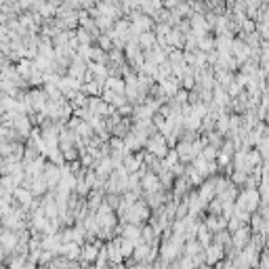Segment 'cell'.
<instances>
[{"label":"cell","mask_w":269,"mask_h":269,"mask_svg":"<svg viewBox=\"0 0 269 269\" xmlns=\"http://www.w3.org/2000/svg\"><path fill=\"white\" fill-rule=\"evenodd\" d=\"M120 217V223H135V225H145V221H150L152 219V208H150V204L143 200V198H139L135 204H131L124 212H120L118 214Z\"/></svg>","instance_id":"1"},{"label":"cell","mask_w":269,"mask_h":269,"mask_svg":"<svg viewBox=\"0 0 269 269\" xmlns=\"http://www.w3.org/2000/svg\"><path fill=\"white\" fill-rule=\"evenodd\" d=\"M236 206L242 208V210H246V212H250V214L257 212L259 206H261V193H259V189H246L244 187V191H240L238 198H236Z\"/></svg>","instance_id":"2"},{"label":"cell","mask_w":269,"mask_h":269,"mask_svg":"<svg viewBox=\"0 0 269 269\" xmlns=\"http://www.w3.org/2000/svg\"><path fill=\"white\" fill-rule=\"evenodd\" d=\"M145 150L152 152V154L158 156V158H166V154L170 152V150H168V141H166V137H164L162 133H160V131L154 133V135L148 139Z\"/></svg>","instance_id":"3"},{"label":"cell","mask_w":269,"mask_h":269,"mask_svg":"<svg viewBox=\"0 0 269 269\" xmlns=\"http://www.w3.org/2000/svg\"><path fill=\"white\" fill-rule=\"evenodd\" d=\"M231 53H234V57L240 65H244L250 57H253V48H250V44L244 40V38H238L234 40V46H231Z\"/></svg>","instance_id":"4"},{"label":"cell","mask_w":269,"mask_h":269,"mask_svg":"<svg viewBox=\"0 0 269 269\" xmlns=\"http://www.w3.org/2000/svg\"><path fill=\"white\" fill-rule=\"evenodd\" d=\"M11 124H13V129L17 131V135H19L21 139H28V137L32 135V131H34V127H32V118H28V114L15 116Z\"/></svg>","instance_id":"5"},{"label":"cell","mask_w":269,"mask_h":269,"mask_svg":"<svg viewBox=\"0 0 269 269\" xmlns=\"http://www.w3.org/2000/svg\"><path fill=\"white\" fill-rule=\"evenodd\" d=\"M44 179L48 183V191H55L61 183V166L53 164V162H46V168H44Z\"/></svg>","instance_id":"6"},{"label":"cell","mask_w":269,"mask_h":269,"mask_svg":"<svg viewBox=\"0 0 269 269\" xmlns=\"http://www.w3.org/2000/svg\"><path fill=\"white\" fill-rule=\"evenodd\" d=\"M250 240H253V229H250V225H242L238 231L231 234V244H234L238 250H242Z\"/></svg>","instance_id":"7"},{"label":"cell","mask_w":269,"mask_h":269,"mask_svg":"<svg viewBox=\"0 0 269 269\" xmlns=\"http://www.w3.org/2000/svg\"><path fill=\"white\" fill-rule=\"evenodd\" d=\"M191 193V183L187 177H177V181L173 185V198L175 200H183Z\"/></svg>","instance_id":"8"},{"label":"cell","mask_w":269,"mask_h":269,"mask_svg":"<svg viewBox=\"0 0 269 269\" xmlns=\"http://www.w3.org/2000/svg\"><path fill=\"white\" fill-rule=\"evenodd\" d=\"M175 150H177L179 158H181V162H185V164H191L193 160H195V152H193V141H179Z\"/></svg>","instance_id":"9"},{"label":"cell","mask_w":269,"mask_h":269,"mask_svg":"<svg viewBox=\"0 0 269 269\" xmlns=\"http://www.w3.org/2000/svg\"><path fill=\"white\" fill-rule=\"evenodd\" d=\"M223 259H225V246L212 242V244L206 248V265H217V263L223 261Z\"/></svg>","instance_id":"10"},{"label":"cell","mask_w":269,"mask_h":269,"mask_svg":"<svg viewBox=\"0 0 269 269\" xmlns=\"http://www.w3.org/2000/svg\"><path fill=\"white\" fill-rule=\"evenodd\" d=\"M133 34H143V32H152V19L150 17H145V15H139V13H135L133 15Z\"/></svg>","instance_id":"11"},{"label":"cell","mask_w":269,"mask_h":269,"mask_svg":"<svg viewBox=\"0 0 269 269\" xmlns=\"http://www.w3.org/2000/svg\"><path fill=\"white\" fill-rule=\"evenodd\" d=\"M122 166L127 168L131 175L133 173H139L143 168V154H127V156H124Z\"/></svg>","instance_id":"12"},{"label":"cell","mask_w":269,"mask_h":269,"mask_svg":"<svg viewBox=\"0 0 269 269\" xmlns=\"http://www.w3.org/2000/svg\"><path fill=\"white\" fill-rule=\"evenodd\" d=\"M59 255L67 257L69 261H80V255H82V246L76 244V242H67V244H61L59 248Z\"/></svg>","instance_id":"13"},{"label":"cell","mask_w":269,"mask_h":269,"mask_svg":"<svg viewBox=\"0 0 269 269\" xmlns=\"http://www.w3.org/2000/svg\"><path fill=\"white\" fill-rule=\"evenodd\" d=\"M103 88H105V91H114V93L127 95V80H124L122 76H110L105 80Z\"/></svg>","instance_id":"14"},{"label":"cell","mask_w":269,"mask_h":269,"mask_svg":"<svg viewBox=\"0 0 269 269\" xmlns=\"http://www.w3.org/2000/svg\"><path fill=\"white\" fill-rule=\"evenodd\" d=\"M105 250H107V257H110V263L112 265H120L124 261V255H122V250H120V244L116 240H110L105 244Z\"/></svg>","instance_id":"15"},{"label":"cell","mask_w":269,"mask_h":269,"mask_svg":"<svg viewBox=\"0 0 269 269\" xmlns=\"http://www.w3.org/2000/svg\"><path fill=\"white\" fill-rule=\"evenodd\" d=\"M141 9L145 11L148 15H154V17H162V3H160V0H145V3L141 5Z\"/></svg>","instance_id":"16"},{"label":"cell","mask_w":269,"mask_h":269,"mask_svg":"<svg viewBox=\"0 0 269 269\" xmlns=\"http://www.w3.org/2000/svg\"><path fill=\"white\" fill-rule=\"evenodd\" d=\"M139 46H141L143 51L158 46V36L152 34V32H143V34H139Z\"/></svg>","instance_id":"17"},{"label":"cell","mask_w":269,"mask_h":269,"mask_svg":"<svg viewBox=\"0 0 269 269\" xmlns=\"http://www.w3.org/2000/svg\"><path fill=\"white\" fill-rule=\"evenodd\" d=\"M204 246H202V242L198 240V238H193V240H187L185 242V255L187 257H195V255H200V253H204Z\"/></svg>","instance_id":"18"},{"label":"cell","mask_w":269,"mask_h":269,"mask_svg":"<svg viewBox=\"0 0 269 269\" xmlns=\"http://www.w3.org/2000/svg\"><path fill=\"white\" fill-rule=\"evenodd\" d=\"M93 19H95V23H97V28L105 34V32H110V28H112V17H107V15H103V13H95V17H93Z\"/></svg>","instance_id":"19"},{"label":"cell","mask_w":269,"mask_h":269,"mask_svg":"<svg viewBox=\"0 0 269 269\" xmlns=\"http://www.w3.org/2000/svg\"><path fill=\"white\" fill-rule=\"evenodd\" d=\"M212 242L221 244V246H229L231 244V231L229 229H221L217 234H212Z\"/></svg>","instance_id":"20"},{"label":"cell","mask_w":269,"mask_h":269,"mask_svg":"<svg viewBox=\"0 0 269 269\" xmlns=\"http://www.w3.org/2000/svg\"><path fill=\"white\" fill-rule=\"evenodd\" d=\"M195 238H198V240L202 242L204 248H208V246L212 244V234L208 231V227L204 225V221H202V225H200V229H198V236H195Z\"/></svg>","instance_id":"21"},{"label":"cell","mask_w":269,"mask_h":269,"mask_svg":"<svg viewBox=\"0 0 269 269\" xmlns=\"http://www.w3.org/2000/svg\"><path fill=\"white\" fill-rule=\"evenodd\" d=\"M173 269H195V265H193V259H191V257L183 255V257H179V259L173 263Z\"/></svg>","instance_id":"22"},{"label":"cell","mask_w":269,"mask_h":269,"mask_svg":"<svg viewBox=\"0 0 269 269\" xmlns=\"http://www.w3.org/2000/svg\"><path fill=\"white\" fill-rule=\"evenodd\" d=\"M259 193H261V204H267L269 206V181H261Z\"/></svg>","instance_id":"23"},{"label":"cell","mask_w":269,"mask_h":269,"mask_svg":"<svg viewBox=\"0 0 269 269\" xmlns=\"http://www.w3.org/2000/svg\"><path fill=\"white\" fill-rule=\"evenodd\" d=\"M246 179H248V173H244V170H236L234 168V173H231V181H234L236 185H244Z\"/></svg>","instance_id":"24"},{"label":"cell","mask_w":269,"mask_h":269,"mask_svg":"<svg viewBox=\"0 0 269 269\" xmlns=\"http://www.w3.org/2000/svg\"><path fill=\"white\" fill-rule=\"evenodd\" d=\"M242 225H244V223H242L238 217H231V219H229V223H227V229L231 231V234H234V231H238Z\"/></svg>","instance_id":"25"},{"label":"cell","mask_w":269,"mask_h":269,"mask_svg":"<svg viewBox=\"0 0 269 269\" xmlns=\"http://www.w3.org/2000/svg\"><path fill=\"white\" fill-rule=\"evenodd\" d=\"M67 269H84V265L80 261H69V267Z\"/></svg>","instance_id":"26"},{"label":"cell","mask_w":269,"mask_h":269,"mask_svg":"<svg viewBox=\"0 0 269 269\" xmlns=\"http://www.w3.org/2000/svg\"><path fill=\"white\" fill-rule=\"evenodd\" d=\"M148 265H150V263H135V265H133V267H129V269H145Z\"/></svg>","instance_id":"27"}]
</instances>
